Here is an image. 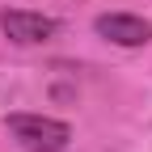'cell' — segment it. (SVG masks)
Returning <instances> with one entry per match:
<instances>
[{"label": "cell", "instance_id": "cell-1", "mask_svg": "<svg viewBox=\"0 0 152 152\" xmlns=\"http://www.w3.org/2000/svg\"><path fill=\"white\" fill-rule=\"evenodd\" d=\"M4 127L21 152H64L72 144V127L51 114H9Z\"/></svg>", "mask_w": 152, "mask_h": 152}, {"label": "cell", "instance_id": "cell-2", "mask_svg": "<svg viewBox=\"0 0 152 152\" xmlns=\"http://www.w3.org/2000/svg\"><path fill=\"white\" fill-rule=\"evenodd\" d=\"M0 30L17 47H38V42H51L59 34V21L47 13H30V9H4L0 13Z\"/></svg>", "mask_w": 152, "mask_h": 152}, {"label": "cell", "instance_id": "cell-3", "mask_svg": "<svg viewBox=\"0 0 152 152\" xmlns=\"http://www.w3.org/2000/svg\"><path fill=\"white\" fill-rule=\"evenodd\" d=\"M93 30H97V38H106L114 47H148L152 42V21H144L135 13H102V17H93Z\"/></svg>", "mask_w": 152, "mask_h": 152}]
</instances>
